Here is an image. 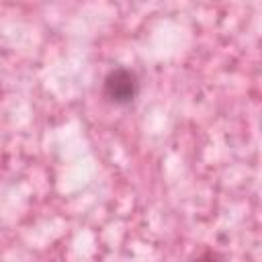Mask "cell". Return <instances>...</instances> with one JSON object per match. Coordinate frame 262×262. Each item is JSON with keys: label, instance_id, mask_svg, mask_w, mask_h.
Masks as SVG:
<instances>
[{"label": "cell", "instance_id": "1", "mask_svg": "<svg viewBox=\"0 0 262 262\" xmlns=\"http://www.w3.org/2000/svg\"><path fill=\"white\" fill-rule=\"evenodd\" d=\"M102 96L115 106H129L139 96V76L135 70L117 66L102 78Z\"/></svg>", "mask_w": 262, "mask_h": 262}]
</instances>
